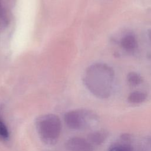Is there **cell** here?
Masks as SVG:
<instances>
[{
	"mask_svg": "<svg viewBox=\"0 0 151 151\" xmlns=\"http://www.w3.org/2000/svg\"><path fill=\"white\" fill-rule=\"evenodd\" d=\"M65 147L68 151H93L94 147L87 139L80 137H73L68 139Z\"/></svg>",
	"mask_w": 151,
	"mask_h": 151,
	"instance_id": "277c9868",
	"label": "cell"
},
{
	"mask_svg": "<svg viewBox=\"0 0 151 151\" xmlns=\"http://www.w3.org/2000/svg\"><path fill=\"white\" fill-rule=\"evenodd\" d=\"M64 122L69 128L74 130H84L95 127L99 123L97 115L93 111L80 109L67 112Z\"/></svg>",
	"mask_w": 151,
	"mask_h": 151,
	"instance_id": "3957f363",
	"label": "cell"
},
{
	"mask_svg": "<svg viewBox=\"0 0 151 151\" xmlns=\"http://www.w3.org/2000/svg\"><path fill=\"white\" fill-rule=\"evenodd\" d=\"M146 94L142 91H135L131 93L128 96V101L131 103L138 104L145 101L146 99Z\"/></svg>",
	"mask_w": 151,
	"mask_h": 151,
	"instance_id": "52a82bcc",
	"label": "cell"
},
{
	"mask_svg": "<svg viewBox=\"0 0 151 151\" xmlns=\"http://www.w3.org/2000/svg\"><path fill=\"white\" fill-rule=\"evenodd\" d=\"M114 79V70L104 63L91 65L83 76V82L86 88L100 99H107L111 95Z\"/></svg>",
	"mask_w": 151,
	"mask_h": 151,
	"instance_id": "6da1fadb",
	"label": "cell"
},
{
	"mask_svg": "<svg viewBox=\"0 0 151 151\" xmlns=\"http://www.w3.org/2000/svg\"><path fill=\"white\" fill-rule=\"evenodd\" d=\"M9 138V132L4 119L0 114V140L6 142Z\"/></svg>",
	"mask_w": 151,
	"mask_h": 151,
	"instance_id": "9c48e42d",
	"label": "cell"
},
{
	"mask_svg": "<svg viewBox=\"0 0 151 151\" xmlns=\"http://www.w3.org/2000/svg\"><path fill=\"white\" fill-rule=\"evenodd\" d=\"M147 34H148L149 38V40H150V41H151V29H149V30L148 31Z\"/></svg>",
	"mask_w": 151,
	"mask_h": 151,
	"instance_id": "7c38bea8",
	"label": "cell"
},
{
	"mask_svg": "<svg viewBox=\"0 0 151 151\" xmlns=\"http://www.w3.org/2000/svg\"><path fill=\"white\" fill-rule=\"evenodd\" d=\"M109 151H134L132 147L126 143H116L111 145Z\"/></svg>",
	"mask_w": 151,
	"mask_h": 151,
	"instance_id": "8fae6325",
	"label": "cell"
},
{
	"mask_svg": "<svg viewBox=\"0 0 151 151\" xmlns=\"http://www.w3.org/2000/svg\"><path fill=\"white\" fill-rule=\"evenodd\" d=\"M137 40L132 35H126L121 40L122 47L127 51H132L137 47Z\"/></svg>",
	"mask_w": 151,
	"mask_h": 151,
	"instance_id": "8992f818",
	"label": "cell"
},
{
	"mask_svg": "<svg viewBox=\"0 0 151 151\" xmlns=\"http://www.w3.org/2000/svg\"><path fill=\"white\" fill-rule=\"evenodd\" d=\"M35 128L42 142L47 145H54L58 141L61 132L60 118L54 114L39 116L35 120Z\"/></svg>",
	"mask_w": 151,
	"mask_h": 151,
	"instance_id": "7a4b0ae2",
	"label": "cell"
},
{
	"mask_svg": "<svg viewBox=\"0 0 151 151\" xmlns=\"http://www.w3.org/2000/svg\"><path fill=\"white\" fill-rule=\"evenodd\" d=\"M9 18L7 12L3 5L2 0H0V31L4 30L8 25Z\"/></svg>",
	"mask_w": 151,
	"mask_h": 151,
	"instance_id": "ba28073f",
	"label": "cell"
},
{
	"mask_svg": "<svg viewBox=\"0 0 151 151\" xmlns=\"http://www.w3.org/2000/svg\"><path fill=\"white\" fill-rule=\"evenodd\" d=\"M127 81L132 86H137L142 82V78L140 74L136 72H130L127 76Z\"/></svg>",
	"mask_w": 151,
	"mask_h": 151,
	"instance_id": "30bf717a",
	"label": "cell"
},
{
	"mask_svg": "<svg viewBox=\"0 0 151 151\" xmlns=\"http://www.w3.org/2000/svg\"><path fill=\"white\" fill-rule=\"evenodd\" d=\"M108 133L103 130H96L90 133L87 136L88 141L94 146H99L107 139Z\"/></svg>",
	"mask_w": 151,
	"mask_h": 151,
	"instance_id": "5b68a950",
	"label": "cell"
}]
</instances>
